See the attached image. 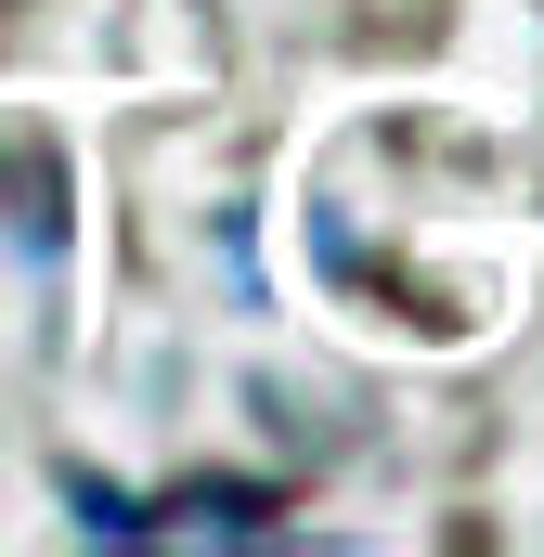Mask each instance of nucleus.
Instances as JSON below:
<instances>
[{
    "label": "nucleus",
    "instance_id": "f257e3e1",
    "mask_svg": "<svg viewBox=\"0 0 544 557\" xmlns=\"http://www.w3.org/2000/svg\"><path fill=\"white\" fill-rule=\"evenodd\" d=\"M65 519L91 545H285V493L272 480H182V493L65 480Z\"/></svg>",
    "mask_w": 544,
    "mask_h": 557
}]
</instances>
